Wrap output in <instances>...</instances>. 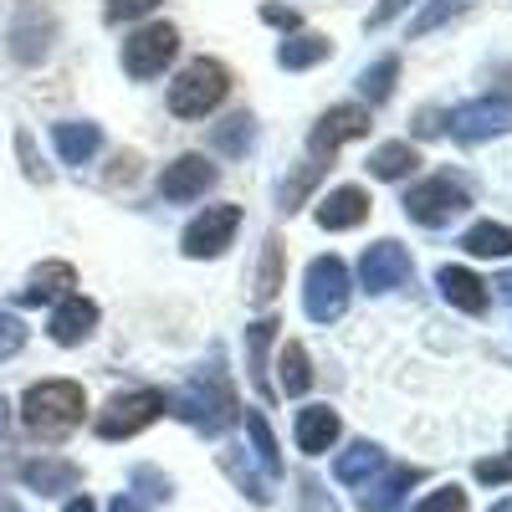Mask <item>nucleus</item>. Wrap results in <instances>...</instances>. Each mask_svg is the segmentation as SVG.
I'll list each match as a JSON object with an SVG mask.
<instances>
[{"label":"nucleus","instance_id":"obj_36","mask_svg":"<svg viewBox=\"0 0 512 512\" xmlns=\"http://www.w3.org/2000/svg\"><path fill=\"white\" fill-rule=\"evenodd\" d=\"M415 512H466V492L461 487H436L425 502H415Z\"/></svg>","mask_w":512,"mask_h":512},{"label":"nucleus","instance_id":"obj_8","mask_svg":"<svg viewBox=\"0 0 512 512\" xmlns=\"http://www.w3.org/2000/svg\"><path fill=\"white\" fill-rule=\"evenodd\" d=\"M236 231H241V205H205L185 226L180 251L190 256V262H210V256H221L236 241Z\"/></svg>","mask_w":512,"mask_h":512},{"label":"nucleus","instance_id":"obj_6","mask_svg":"<svg viewBox=\"0 0 512 512\" xmlns=\"http://www.w3.org/2000/svg\"><path fill=\"white\" fill-rule=\"evenodd\" d=\"M466 205H472L466 185H456L451 175H431V180L410 185V195H405V216H410L415 226H425V231H441V226H451V221L461 216Z\"/></svg>","mask_w":512,"mask_h":512},{"label":"nucleus","instance_id":"obj_5","mask_svg":"<svg viewBox=\"0 0 512 512\" xmlns=\"http://www.w3.org/2000/svg\"><path fill=\"white\" fill-rule=\"evenodd\" d=\"M164 410H169V395L164 390H128V395H113L98 410L93 431H98V441H128V436L149 431Z\"/></svg>","mask_w":512,"mask_h":512},{"label":"nucleus","instance_id":"obj_21","mask_svg":"<svg viewBox=\"0 0 512 512\" xmlns=\"http://www.w3.org/2000/svg\"><path fill=\"white\" fill-rule=\"evenodd\" d=\"M52 144H57V159L62 164H88L103 149V128L88 123V118H72V123H57L52 128Z\"/></svg>","mask_w":512,"mask_h":512},{"label":"nucleus","instance_id":"obj_37","mask_svg":"<svg viewBox=\"0 0 512 512\" xmlns=\"http://www.w3.org/2000/svg\"><path fill=\"white\" fill-rule=\"evenodd\" d=\"M134 487H139L144 497H154V502H169V497H175V487H169V477H159L154 466H139V472H134Z\"/></svg>","mask_w":512,"mask_h":512},{"label":"nucleus","instance_id":"obj_18","mask_svg":"<svg viewBox=\"0 0 512 512\" xmlns=\"http://www.w3.org/2000/svg\"><path fill=\"white\" fill-rule=\"evenodd\" d=\"M436 287H441V297H446L456 313H466V318H482V313H487V282H482L477 272L441 267V272H436Z\"/></svg>","mask_w":512,"mask_h":512},{"label":"nucleus","instance_id":"obj_22","mask_svg":"<svg viewBox=\"0 0 512 512\" xmlns=\"http://www.w3.org/2000/svg\"><path fill=\"white\" fill-rule=\"evenodd\" d=\"M374 472H384V451H379L374 441H354L344 456L333 461V477L344 482V487H364Z\"/></svg>","mask_w":512,"mask_h":512},{"label":"nucleus","instance_id":"obj_47","mask_svg":"<svg viewBox=\"0 0 512 512\" xmlns=\"http://www.w3.org/2000/svg\"><path fill=\"white\" fill-rule=\"evenodd\" d=\"M492 287H497V292H502V297H507V303H512V272H502V277H497V282H492Z\"/></svg>","mask_w":512,"mask_h":512},{"label":"nucleus","instance_id":"obj_1","mask_svg":"<svg viewBox=\"0 0 512 512\" xmlns=\"http://www.w3.org/2000/svg\"><path fill=\"white\" fill-rule=\"evenodd\" d=\"M169 415H180L185 425H195L200 436H226L231 425L241 420V395H236L221 354H210V364L185 384L175 400H169Z\"/></svg>","mask_w":512,"mask_h":512},{"label":"nucleus","instance_id":"obj_46","mask_svg":"<svg viewBox=\"0 0 512 512\" xmlns=\"http://www.w3.org/2000/svg\"><path fill=\"white\" fill-rule=\"evenodd\" d=\"M108 512H144V507H139V502H134V497H128V492H118V497H113V507H108Z\"/></svg>","mask_w":512,"mask_h":512},{"label":"nucleus","instance_id":"obj_28","mask_svg":"<svg viewBox=\"0 0 512 512\" xmlns=\"http://www.w3.org/2000/svg\"><path fill=\"white\" fill-rule=\"evenodd\" d=\"M461 251H466V256H512V226H502V221H477L472 231L461 236Z\"/></svg>","mask_w":512,"mask_h":512},{"label":"nucleus","instance_id":"obj_33","mask_svg":"<svg viewBox=\"0 0 512 512\" xmlns=\"http://www.w3.org/2000/svg\"><path fill=\"white\" fill-rule=\"evenodd\" d=\"M282 287V236H267L262 246V272H256V303H272Z\"/></svg>","mask_w":512,"mask_h":512},{"label":"nucleus","instance_id":"obj_2","mask_svg":"<svg viewBox=\"0 0 512 512\" xmlns=\"http://www.w3.org/2000/svg\"><path fill=\"white\" fill-rule=\"evenodd\" d=\"M82 410H88V395L72 379H41L21 395V425L36 441H67L82 425Z\"/></svg>","mask_w":512,"mask_h":512},{"label":"nucleus","instance_id":"obj_20","mask_svg":"<svg viewBox=\"0 0 512 512\" xmlns=\"http://www.w3.org/2000/svg\"><path fill=\"white\" fill-rule=\"evenodd\" d=\"M72 287H77V272H72V262H41V267L26 277V287H21V303H26V308H41V303H62V297H72Z\"/></svg>","mask_w":512,"mask_h":512},{"label":"nucleus","instance_id":"obj_35","mask_svg":"<svg viewBox=\"0 0 512 512\" xmlns=\"http://www.w3.org/2000/svg\"><path fill=\"white\" fill-rule=\"evenodd\" d=\"M26 349V323L16 313H0V359H16Z\"/></svg>","mask_w":512,"mask_h":512},{"label":"nucleus","instance_id":"obj_42","mask_svg":"<svg viewBox=\"0 0 512 512\" xmlns=\"http://www.w3.org/2000/svg\"><path fill=\"white\" fill-rule=\"evenodd\" d=\"M405 11H410V0H379V11L369 16V26L379 31V26H390V21H395V16H405Z\"/></svg>","mask_w":512,"mask_h":512},{"label":"nucleus","instance_id":"obj_14","mask_svg":"<svg viewBox=\"0 0 512 512\" xmlns=\"http://www.w3.org/2000/svg\"><path fill=\"white\" fill-rule=\"evenodd\" d=\"M93 328H98V303H93V297H77V292L62 297L52 323H47L52 344H62V349H77L82 338H93Z\"/></svg>","mask_w":512,"mask_h":512},{"label":"nucleus","instance_id":"obj_25","mask_svg":"<svg viewBox=\"0 0 512 512\" xmlns=\"http://www.w3.org/2000/svg\"><path fill=\"white\" fill-rule=\"evenodd\" d=\"M272 338H277V318H262V323L246 328V364H251V384L262 395H272V384H267V349H272Z\"/></svg>","mask_w":512,"mask_h":512},{"label":"nucleus","instance_id":"obj_44","mask_svg":"<svg viewBox=\"0 0 512 512\" xmlns=\"http://www.w3.org/2000/svg\"><path fill=\"white\" fill-rule=\"evenodd\" d=\"M262 21H272V26H287V31H297V11H287V6H262Z\"/></svg>","mask_w":512,"mask_h":512},{"label":"nucleus","instance_id":"obj_24","mask_svg":"<svg viewBox=\"0 0 512 512\" xmlns=\"http://www.w3.org/2000/svg\"><path fill=\"white\" fill-rule=\"evenodd\" d=\"M415 164H420L415 144L410 139H390V144H379L369 154V175L374 180H405V175H415Z\"/></svg>","mask_w":512,"mask_h":512},{"label":"nucleus","instance_id":"obj_31","mask_svg":"<svg viewBox=\"0 0 512 512\" xmlns=\"http://www.w3.org/2000/svg\"><path fill=\"white\" fill-rule=\"evenodd\" d=\"M221 466H226V477H231V482H236V487H241L251 502H267V497H272V487H267L262 477H256V472H251V461L241 456V446L221 451Z\"/></svg>","mask_w":512,"mask_h":512},{"label":"nucleus","instance_id":"obj_3","mask_svg":"<svg viewBox=\"0 0 512 512\" xmlns=\"http://www.w3.org/2000/svg\"><path fill=\"white\" fill-rule=\"evenodd\" d=\"M231 93V72L226 62L216 57H195L175 82H169V113L175 118H205V113H216Z\"/></svg>","mask_w":512,"mask_h":512},{"label":"nucleus","instance_id":"obj_13","mask_svg":"<svg viewBox=\"0 0 512 512\" xmlns=\"http://www.w3.org/2000/svg\"><path fill=\"white\" fill-rule=\"evenodd\" d=\"M216 180H221V169L210 164L205 154H180L175 164H164L159 195L175 200V205H190V200H200L205 190H216Z\"/></svg>","mask_w":512,"mask_h":512},{"label":"nucleus","instance_id":"obj_48","mask_svg":"<svg viewBox=\"0 0 512 512\" xmlns=\"http://www.w3.org/2000/svg\"><path fill=\"white\" fill-rule=\"evenodd\" d=\"M67 512H98V507H93L88 497H72V502H67Z\"/></svg>","mask_w":512,"mask_h":512},{"label":"nucleus","instance_id":"obj_27","mask_svg":"<svg viewBox=\"0 0 512 512\" xmlns=\"http://www.w3.org/2000/svg\"><path fill=\"white\" fill-rule=\"evenodd\" d=\"M277 390L282 395H308V384H313V369H308V349L303 344H282V354H277Z\"/></svg>","mask_w":512,"mask_h":512},{"label":"nucleus","instance_id":"obj_30","mask_svg":"<svg viewBox=\"0 0 512 512\" xmlns=\"http://www.w3.org/2000/svg\"><path fill=\"white\" fill-rule=\"evenodd\" d=\"M395 77H400V57H379L374 67L359 72V93H364L369 103H384V98L395 93Z\"/></svg>","mask_w":512,"mask_h":512},{"label":"nucleus","instance_id":"obj_10","mask_svg":"<svg viewBox=\"0 0 512 512\" xmlns=\"http://www.w3.org/2000/svg\"><path fill=\"white\" fill-rule=\"evenodd\" d=\"M369 134V108H359V103H333L313 128H308V154L323 164V159H333L344 144H354V139H364Z\"/></svg>","mask_w":512,"mask_h":512},{"label":"nucleus","instance_id":"obj_43","mask_svg":"<svg viewBox=\"0 0 512 512\" xmlns=\"http://www.w3.org/2000/svg\"><path fill=\"white\" fill-rule=\"evenodd\" d=\"M113 164H118V169H108V180H113V185H118V180H134V175H139V154H118Z\"/></svg>","mask_w":512,"mask_h":512},{"label":"nucleus","instance_id":"obj_38","mask_svg":"<svg viewBox=\"0 0 512 512\" xmlns=\"http://www.w3.org/2000/svg\"><path fill=\"white\" fill-rule=\"evenodd\" d=\"M159 6V0H108V6H103V16L118 26V21H139V16H149Z\"/></svg>","mask_w":512,"mask_h":512},{"label":"nucleus","instance_id":"obj_45","mask_svg":"<svg viewBox=\"0 0 512 512\" xmlns=\"http://www.w3.org/2000/svg\"><path fill=\"white\" fill-rule=\"evenodd\" d=\"M415 134H441V123H436V113H431V108L420 113V123H415Z\"/></svg>","mask_w":512,"mask_h":512},{"label":"nucleus","instance_id":"obj_15","mask_svg":"<svg viewBox=\"0 0 512 512\" xmlns=\"http://www.w3.org/2000/svg\"><path fill=\"white\" fill-rule=\"evenodd\" d=\"M420 482H425L420 466H384V477H379V482H364V492H359V512H395V507L405 502V492L420 487Z\"/></svg>","mask_w":512,"mask_h":512},{"label":"nucleus","instance_id":"obj_17","mask_svg":"<svg viewBox=\"0 0 512 512\" xmlns=\"http://www.w3.org/2000/svg\"><path fill=\"white\" fill-rule=\"evenodd\" d=\"M21 482H26V492L62 497V492H72L82 482V472H77V461H67V456H31L21 466Z\"/></svg>","mask_w":512,"mask_h":512},{"label":"nucleus","instance_id":"obj_23","mask_svg":"<svg viewBox=\"0 0 512 512\" xmlns=\"http://www.w3.org/2000/svg\"><path fill=\"white\" fill-rule=\"evenodd\" d=\"M328 52H333V41H328V36H318V31H297V36H287L282 47H277V67H287V72H308V67H318Z\"/></svg>","mask_w":512,"mask_h":512},{"label":"nucleus","instance_id":"obj_32","mask_svg":"<svg viewBox=\"0 0 512 512\" xmlns=\"http://www.w3.org/2000/svg\"><path fill=\"white\" fill-rule=\"evenodd\" d=\"M472 6H477V0H431V6H425V11L410 21V36H431V31H441L446 21L466 16Z\"/></svg>","mask_w":512,"mask_h":512},{"label":"nucleus","instance_id":"obj_34","mask_svg":"<svg viewBox=\"0 0 512 512\" xmlns=\"http://www.w3.org/2000/svg\"><path fill=\"white\" fill-rule=\"evenodd\" d=\"M318 175H323V164H303L292 180H282V185H277V210H282V216H292V210L308 200V190L318 185Z\"/></svg>","mask_w":512,"mask_h":512},{"label":"nucleus","instance_id":"obj_41","mask_svg":"<svg viewBox=\"0 0 512 512\" xmlns=\"http://www.w3.org/2000/svg\"><path fill=\"white\" fill-rule=\"evenodd\" d=\"M16 154H21V164H26V175H31V180H41V185L52 180V175H47V164H41V159H36V149H31V134H26V128L16 134Z\"/></svg>","mask_w":512,"mask_h":512},{"label":"nucleus","instance_id":"obj_29","mask_svg":"<svg viewBox=\"0 0 512 512\" xmlns=\"http://www.w3.org/2000/svg\"><path fill=\"white\" fill-rule=\"evenodd\" d=\"M210 144H216L221 154H246L256 144V118L251 113H231L226 123L210 128Z\"/></svg>","mask_w":512,"mask_h":512},{"label":"nucleus","instance_id":"obj_26","mask_svg":"<svg viewBox=\"0 0 512 512\" xmlns=\"http://www.w3.org/2000/svg\"><path fill=\"white\" fill-rule=\"evenodd\" d=\"M241 415H246V436H251V451H256V461H262L267 482L282 477V451H277V436H272L267 415H262V410H241Z\"/></svg>","mask_w":512,"mask_h":512},{"label":"nucleus","instance_id":"obj_50","mask_svg":"<svg viewBox=\"0 0 512 512\" xmlns=\"http://www.w3.org/2000/svg\"><path fill=\"white\" fill-rule=\"evenodd\" d=\"M492 512H512V497H507V502H497V507H492Z\"/></svg>","mask_w":512,"mask_h":512},{"label":"nucleus","instance_id":"obj_19","mask_svg":"<svg viewBox=\"0 0 512 512\" xmlns=\"http://www.w3.org/2000/svg\"><path fill=\"white\" fill-rule=\"evenodd\" d=\"M338 415L328 410V405H303L297 410V425H292V436H297V451L303 456H323V451H333V441H338Z\"/></svg>","mask_w":512,"mask_h":512},{"label":"nucleus","instance_id":"obj_39","mask_svg":"<svg viewBox=\"0 0 512 512\" xmlns=\"http://www.w3.org/2000/svg\"><path fill=\"white\" fill-rule=\"evenodd\" d=\"M472 472H477V482H487V487L512 482V451H507V456H487V461H477Z\"/></svg>","mask_w":512,"mask_h":512},{"label":"nucleus","instance_id":"obj_11","mask_svg":"<svg viewBox=\"0 0 512 512\" xmlns=\"http://www.w3.org/2000/svg\"><path fill=\"white\" fill-rule=\"evenodd\" d=\"M512 123V98L497 93V98H472V103H456L446 113V128H451V139L461 144H482L492 134H502V128Z\"/></svg>","mask_w":512,"mask_h":512},{"label":"nucleus","instance_id":"obj_49","mask_svg":"<svg viewBox=\"0 0 512 512\" xmlns=\"http://www.w3.org/2000/svg\"><path fill=\"white\" fill-rule=\"evenodd\" d=\"M6 425H11V405L0 400V436H6Z\"/></svg>","mask_w":512,"mask_h":512},{"label":"nucleus","instance_id":"obj_12","mask_svg":"<svg viewBox=\"0 0 512 512\" xmlns=\"http://www.w3.org/2000/svg\"><path fill=\"white\" fill-rule=\"evenodd\" d=\"M405 282H410V251L400 241L384 236V241L364 246V256H359V287L369 297H384V292H395Z\"/></svg>","mask_w":512,"mask_h":512},{"label":"nucleus","instance_id":"obj_40","mask_svg":"<svg viewBox=\"0 0 512 512\" xmlns=\"http://www.w3.org/2000/svg\"><path fill=\"white\" fill-rule=\"evenodd\" d=\"M297 487H303V492H297V497H303V512H338V507H333V497L323 492V482H318V477H303Z\"/></svg>","mask_w":512,"mask_h":512},{"label":"nucleus","instance_id":"obj_9","mask_svg":"<svg viewBox=\"0 0 512 512\" xmlns=\"http://www.w3.org/2000/svg\"><path fill=\"white\" fill-rule=\"evenodd\" d=\"M52 41H57V16L47 0H21V11L11 21V57L21 67H36L41 57L52 52Z\"/></svg>","mask_w":512,"mask_h":512},{"label":"nucleus","instance_id":"obj_4","mask_svg":"<svg viewBox=\"0 0 512 512\" xmlns=\"http://www.w3.org/2000/svg\"><path fill=\"white\" fill-rule=\"evenodd\" d=\"M349 267L338 262V256H313L308 262V277H303V313L313 323H338L349 313Z\"/></svg>","mask_w":512,"mask_h":512},{"label":"nucleus","instance_id":"obj_16","mask_svg":"<svg viewBox=\"0 0 512 512\" xmlns=\"http://www.w3.org/2000/svg\"><path fill=\"white\" fill-rule=\"evenodd\" d=\"M369 221V195L359 185H338L318 200V226L323 231H354Z\"/></svg>","mask_w":512,"mask_h":512},{"label":"nucleus","instance_id":"obj_7","mask_svg":"<svg viewBox=\"0 0 512 512\" xmlns=\"http://www.w3.org/2000/svg\"><path fill=\"white\" fill-rule=\"evenodd\" d=\"M180 52V26L169 21H154V26H139L134 36H123V72L128 77H159Z\"/></svg>","mask_w":512,"mask_h":512}]
</instances>
